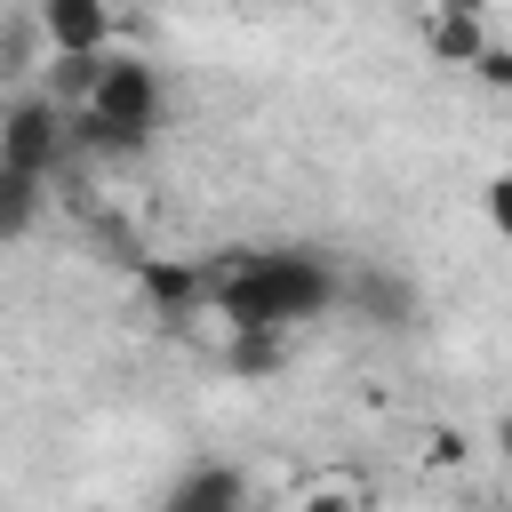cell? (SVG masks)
<instances>
[{"mask_svg":"<svg viewBox=\"0 0 512 512\" xmlns=\"http://www.w3.org/2000/svg\"><path fill=\"white\" fill-rule=\"evenodd\" d=\"M344 272L320 248H216L208 256V312L224 328H272L288 336L296 320L336 312Z\"/></svg>","mask_w":512,"mask_h":512,"instance_id":"cell-1","label":"cell"},{"mask_svg":"<svg viewBox=\"0 0 512 512\" xmlns=\"http://www.w3.org/2000/svg\"><path fill=\"white\" fill-rule=\"evenodd\" d=\"M72 112H96L112 136H128V144L144 152V144L160 136V112H168L160 64H152V56H136V48H104L96 88H88V104H72Z\"/></svg>","mask_w":512,"mask_h":512,"instance_id":"cell-2","label":"cell"},{"mask_svg":"<svg viewBox=\"0 0 512 512\" xmlns=\"http://www.w3.org/2000/svg\"><path fill=\"white\" fill-rule=\"evenodd\" d=\"M0 168L48 184V176L64 168V104H48V96H16V104L0 112Z\"/></svg>","mask_w":512,"mask_h":512,"instance_id":"cell-3","label":"cell"},{"mask_svg":"<svg viewBox=\"0 0 512 512\" xmlns=\"http://www.w3.org/2000/svg\"><path fill=\"white\" fill-rule=\"evenodd\" d=\"M128 280H136V296L160 328H184V320L208 312V256H136Z\"/></svg>","mask_w":512,"mask_h":512,"instance_id":"cell-4","label":"cell"},{"mask_svg":"<svg viewBox=\"0 0 512 512\" xmlns=\"http://www.w3.org/2000/svg\"><path fill=\"white\" fill-rule=\"evenodd\" d=\"M32 32L48 56H104L112 48V0H32Z\"/></svg>","mask_w":512,"mask_h":512,"instance_id":"cell-5","label":"cell"},{"mask_svg":"<svg viewBox=\"0 0 512 512\" xmlns=\"http://www.w3.org/2000/svg\"><path fill=\"white\" fill-rule=\"evenodd\" d=\"M488 40H496V32H488V0H432V16H424L432 64H456V72H464Z\"/></svg>","mask_w":512,"mask_h":512,"instance_id":"cell-6","label":"cell"},{"mask_svg":"<svg viewBox=\"0 0 512 512\" xmlns=\"http://www.w3.org/2000/svg\"><path fill=\"white\" fill-rule=\"evenodd\" d=\"M248 504V472L240 464H184L160 496V512H240Z\"/></svg>","mask_w":512,"mask_h":512,"instance_id":"cell-7","label":"cell"},{"mask_svg":"<svg viewBox=\"0 0 512 512\" xmlns=\"http://www.w3.org/2000/svg\"><path fill=\"white\" fill-rule=\"evenodd\" d=\"M336 304H352L368 328H408V320H416V288H408L400 272H352V280L336 288Z\"/></svg>","mask_w":512,"mask_h":512,"instance_id":"cell-8","label":"cell"},{"mask_svg":"<svg viewBox=\"0 0 512 512\" xmlns=\"http://www.w3.org/2000/svg\"><path fill=\"white\" fill-rule=\"evenodd\" d=\"M280 360H288V336H272V328H224V368L232 376L264 384V376H280Z\"/></svg>","mask_w":512,"mask_h":512,"instance_id":"cell-9","label":"cell"},{"mask_svg":"<svg viewBox=\"0 0 512 512\" xmlns=\"http://www.w3.org/2000/svg\"><path fill=\"white\" fill-rule=\"evenodd\" d=\"M40 208H48V184H40V176L0 168V248H8V240H24V232L40 224Z\"/></svg>","mask_w":512,"mask_h":512,"instance_id":"cell-10","label":"cell"},{"mask_svg":"<svg viewBox=\"0 0 512 512\" xmlns=\"http://www.w3.org/2000/svg\"><path fill=\"white\" fill-rule=\"evenodd\" d=\"M32 48H40V32H32V16H16L0 32V80H24L32 72Z\"/></svg>","mask_w":512,"mask_h":512,"instance_id":"cell-11","label":"cell"},{"mask_svg":"<svg viewBox=\"0 0 512 512\" xmlns=\"http://www.w3.org/2000/svg\"><path fill=\"white\" fill-rule=\"evenodd\" d=\"M464 72H472L480 88H512V48H504V40H488V48H480Z\"/></svg>","mask_w":512,"mask_h":512,"instance_id":"cell-12","label":"cell"},{"mask_svg":"<svg viewBox=\"0 0 512 512\" xmlns=\"http://www.w3.org/2000/svg\"><path fill=\"white\" fill-rule=\"evenodd\" d=\"M480 192H488V224H496V232H512V176H488Z\"/></svg>","mask_w":512,"mask_h":512,"instance_id":"cell-13","label":"cell"},{"mask_svg":"<svg viewBox=\"0 0 512 512\" xmlns=\"http://www.w3.org/2000/svg\"><path fill=\"white\" fill-rule=\"evenodd\" d=\"M280 512H352L336 488H312V496H296V504H280Z\"/></svg>","mask_w":512,"mask_h":512,"instance_id":"cell-14","label":"cell"},{"mask_svg":"<svg viewBox=\"0 0 512 512\" xmlns=\"http://www.w3.org/2000/svg\"><path fill=\"white\" fill-rule=\"evenodd\" d=\"M240 512H280V504H256V496H248V504H240Z\"/></svg>","mask_w":512,"mask_h":512,"instance_id":"cell-15","label":"cell"}]
</instances>
